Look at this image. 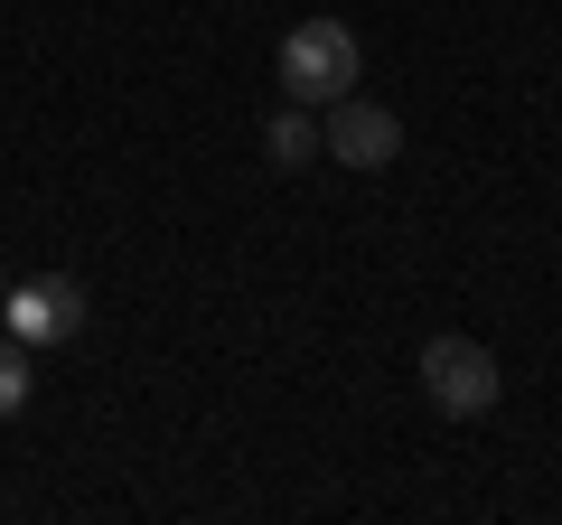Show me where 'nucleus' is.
Listing matches in <instances>:
<instances>
[{
  "mask_svg": "<svg viewBox=\"0 0 562 525\" xmlns=\"http://www.w3.org/2000/svg\"><path fill=\"white\" fill-rule=\"evenodd\" d=\"M0 320H10L20 347H76L85 320H94V301H85V282H66V272H38V282L0 291Z\"/></svg>",
  "mask_w": 562,
  "mask_h": 525,
  "instance_id": "obj_3",
  "label": "nucleus"
},
{
  "mask_svg": "<svg viewBox=\"0 0 562 525\" xmlns=\"http://www.w3.org/2000/svg\"><path fill=\"white\" fill-rule=\"evenodd\" d=\"M319 150L338 169H384L403 150V122L384 113V103H366V94H338V103H328V122H319Z\"/></svg>",
  "mask_w": 562,
  "mask_h": 525,
  "instance_id": "obj_4",
  "label": "nucleus"
},
{
  "mask_svg": "<svg viewBox=\"0 0 562 525\" xmlns=\"http://www.w3.org/2000/svg\"><path fill=\"white\" fill-rule=\"evenodd\" d=\"M10 413H29V347L20 338H0V423Z\"/></svg>",
  "mask_w": 562,
  "mask_h": 525,
  "instance_id": "obj_6",
  "label": "nucleus"
},
{
  "mask_svg": "<svg viewBox=\"0 0 562 525\" xmlns=\"http://www.w3.org/2000/svg\"><path fill=\"white\" fill-rule=\"evenodd\" d=\"M422 394L450 413V423H479V413H497V357H487L479 338H431L422 347Z\"/></svg>",
  "mask_w": 562,
  "mask_h": 525,
  "instance_id": "obj_2",
  "label": "nucleus"
},
{
  "mask_svg": "<svg viewBox=\"0 0 562 525\" xmlns=\"http://www.w3.org/2000/svg\"><path fill=\"white\" fill-rule=\"evenodd\" d=\"M262 150H272V169H310L319 160V113H310V103H281V113L262 122Z\"/></svg>",
  "mask_w": 562,
  "mask_h": 525,
  "instance_id": "obj_5",
  "label": "nucleus"
},
{
  "mask_svg": "<svg viewBox=\"0 0 562 525\" xmlns=\"http://www.w3.org/2000/svg\"><path fill=\"white\" fill-rule=\"evenodd\" d=\"M0 291H10V272H0Z\"/></svg>",
  "mask_w": 562,
  "mask_h": 525,
  "instance_id": "obj_7",
  "label": "nucleus"
},
{
  "mask_svg": "<svg viewBox=\"0 0 562 525\" xmlns=\"http://www.w3.org/2000/svg\"><path fill=\"white\" fill-rule=\"evenodd\" d=\"M357 66H366V47H357L347 20H301L291 38H281V94L319 113V103L357 94Z\"/></svg>",
  "mask_w": 562,
  "mask_h": 525,
  "instance_id": "obj_1",
  "label": "nucleus"
}]
</instances>
